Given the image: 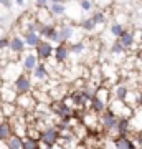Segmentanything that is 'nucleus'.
<instances>
[{"label":"nucleus","instance_id":"1","mask_svg":"<svg viewBox=\"0 0 142 149\" xmlns=\"http://www.w3.org/2000/svg\"><path fill=\"white\" fill-rule=\"evenodd\" d=\"M119 119L111 109H106L103 114H101V126H103V131L107 136H112V141L119 138V133H117V124H119Z\"/></svg>","mask_w":142,"mask_h":149},{"label":"nucleus","instance_id":"2","mask_svg":"<svg viewBox=\"0 0 142 149\" xmlns=\"http://www.w3.org/2000/svg\"><path fill=\"white\" fill-rule=\"evenodd\" d=\"M13 88L17 90V93L20 96V95H28V93H32V91L35 90V85H33V81H32V76L23 71V73H20V76L13 81Z\"/></svg>","mask_w":142,"mask_h":149},{"label":"nucleus","instance_id":"3","mask_svg":"<svg viewBox=\"0 0 142 149\" xmlns=\"http://www.w3.org/2000/svg\"><path fill=\"white\" fill-rule=\"evenodd\" d=\"M107 109H111L117 118H126V119H131L134 111H136L129 104H126V101H121V100H111Z\"/></svg>","mask_w":142,"mask_h":149},{"label":"nucleus","instance_id":"4","mask_svg":"<svg viewBox=\"0 0 142 149\" xmlns=\"http://www.w3.org/2000/svg\"><path fill=\"white\" fill-rule=\"evenodd\" d=\"M38 65H40V58H38L37 52L28 50V52H25V53L21 55V68H23L25 73L32 74L33 70L37 68Z\"/></svg>","mask_w":142,"mask_h":149},{"label":"nucleus","instance_id":"5","mask_svg":"<svg viewBox=\"0 0 142 149\" xmlns=\"http://www.w3.org/2000/svg\"><path fill=\"white\" fill-rule=\"evenodd\" d=\"M26 50V43L23 40V37H18V35H13L10 38V56H12V61H17L15 56H21L25 53Z\"/></svg>","mask_w":142,"mask_h":149},{"label":"nucleus","instance_id":"6","mask_svg":"<svg viewBox=\"0 0 142 149\" xmlns=\"http://www.w3.org/2000/svg\"><path fill=\"white\" fill-rule=\"evenodd\" d=\"M37 100H35V96L32 93H28V95H20L18 96V100H17V106L18 109H21L23 113L26 114H30V113H35V108H37Z\"/></svg>","mask_w":142,"mask_h":149},{"label":"nucleus","instance_id":"7","mask_svg":"<svg viewBox=\"0 0 142 149\" xmlns=\"http://www.w3.org/2000/svg\"><path fill=\"white\" fill-rule=\"evenodd\" d=\"M55 48H56V47H55L51 42H48V40H42L40 45L35 48V52H37L40 61H48V60H51L53 56H55Z\"/></svg>","mask_w":142,"mask_h":149},{"label":"nucleus","instance_id":"8","mask_svg":"<svg viewBox=\"0 0 142 149\" xmlns=\"http://www.w3.org/2000/svg\"><path fill=\"white\" fill-rule=\"evenodd\" d=\"M71 93V86H68L66 83H58L56 86L50 88V96L53 101H64Z\"/></svg>","mask_w":142,"mask_h":149},{"label":"nucleus","instance_id":"9","mask_svg":"<svg viewBox=\"0 0 142 149\" xmlns=\"http://www.w3.org/2000/svg\"><path fill=\"white\" fill-rule=\"evenodd\" d=\"M58 139H60L58 128H56V126H50V128L42 131V139H40V143L46 144V146H55V144H58Z\"/></svg>","mask_w":142,"mask_h":149},{"label":"nucleus","instance_id":"10","mask_svg":"<svg viewBox=\"0 0 142 149\" xmlns=\"http://www.w3.org/2000/svg\"><path fill=\"white\" fill-rule=\"evenodd\" d=\"M18 100V93L13 88V83H7L0 88V101L3 103H17Z\"/></svg>","mask_w":142,"mask_h":149},{"label":"nucleus","instance_id":"11","mask_svg":"<svg viewBox=\"0 0 142 149\" xmlns=\"http://www.w3.org/2000/svg\"><path fill=\"white\" fill-rule=\"evenodd\" d=\"M69 55H71L69 45L68 43H61V45H56V48H55V56H53V58L56 60L60 65H63V63L68 61Z\"/></svg>","mask_w":142,"mask_h":149},{"label":"nucleus","instance_id":"12","mask_svg":"<svg viewBox=\"0 0 142 149\" xmlns=\"http://www.w3.org/2000/svg\"><path fill=\"white\" fill-rule=\"evenodd\" d=\"M58 30H60V35H61V40L63 43H68V42H73V35H74V25L71 22H64L61 25H58Z\"/></svg>","mask_w":142,"mask_h":149},{"label":"nucleus","instance_id":"13","mask_svg":"<svg viewBox=\"0 0 142 149\" xmlns=\"http://www.w3.org/2000/svg\"><path fill=\"white\" fill-rule=\"evenodd\" d=\"M33 15H35L37 22H40L42 25H50L51 23V18H55L48 7H37V12Z\"/></svg>","mask_w":142,"mask_h":149},{"label":"nucleus","instance_id":"14","mask_svg":"<svg viewBox=\"0 0 142 149\" xmlns=\"http://www.w3.org/2000/svg\"><path fill=\"white\" fill-rule=\"evenodd\" d=\"M32 76H33L37 81H40L42 85L48 83V81H50V78H51V76H50V73H48V70H46V65L43 63V61H40V65H38L35 70H33Z\"/></svg>","mask_w":142,"mask_h":149},{"label":"nucleus","instance_id":"15","mask_svg":"<svg viewBox=\"0 0 142 149\" xmlns=\"http://www.w3.org/2000/svg\"><path fill=\"white\" fill-rule=\"evenodd\" d=\"M117 42L121 43L126 50H131V48L136 45V35H134V32H132V30L126 28V30H124V33L117 38Z\"/></svg>","mask_w":142,"mask_h":149},{"label":"nucleus","instance_id":"16","mask_svg":"<svg viewBox=\"0 0 142 149\" xmlns=\"http://www.w3.org/2000/svg\"><path fill=\"white\" fill-rule=\"evenodd\" d=\"M112 100H121V101H126V96L127 93H129V88H127L126 81L122 83V81H119V83H116V85L112 86Z\"/></svg>","mask_w":142,"mask_h":149},{"label":"nucleus","instance_id":"17","mask_svg":"<svg viewBox=\"0 0 142 149\" xmlns=\"http://www.w3.org/2000/svg\"><path fill=\"white\" fill-rule=\"evenodd\" d=\"M23 40H25L26 48H28V50H35V48H37L38 45H40V42H42L43 38L40 37V33L26 32V33H23Z\"/></svg>","mask_w":142,"mask_h":149},{"label":"nucleus","instance_id":"18","mask_svg":"<svg viewBox=\"0 0 142 149\" xmlns=\"http://www.w3.org/2000/svg\"><path fill=\"white\" fill-rule=\"evenodd\" d=\"M131 128L132 133H142V106L137 108L131 118Z\"/></svg>","mask_w":142,"mask_h":149},{"label":"nucleus","instance_id":"19","mask_svg":"<svg viewBox=\"0 0 142 149\" xmlns=\"http://www.w3.org/2000/svg\"><path fill=\"white\" fill-rule=\"evenodd\" d=\"M136 146L129 136H119L117 139H114V148L116 149H132Z\"/></svg>","mask_w":142,"mask_h":149},{"label":"nucleus","instance_id":"20","mask_svg":"<svg viewBox=\"0 0 142 149\" xmlns=\"http://www.w3.org/2000/svg\"><path fill=\"white\" fill-rule=\"evenodd\" d=\"M18 113V106L17 103H3L2 101V114L7 118V119H12Z\"/></svg>","mask_w":142,"mask_h":149},{"label":"nucleus","instance_id":"21","mask_svg":"<svg viewBox=\"0 0 142 149\" xmlns=\"http://www.w3.org/2000/svg\"><path fill=\"white\" fill-rule=\"evenodd\" d=\"M12 134H13V128H12L10 121L7 119V121L0 123V141H7Z\"/></svg>","mask_w":142,"mask_h":149},{"label":"nucleus","instance_id":"22","mask_svg":"<svg viewBox=\"0 0 142 149\" xmlns=\"http://www.w3.org/2000/svg\"><path fill=\"white\" fill-rule=\"evenodd\" d=\"M50 12L53 13V17H63L66 15V10H68V7L64 2H60V3H50Z\"/></svg>","mask_w":142,"mask_h":149},{"label":"nucleus","instance_id":"23","mask_svg":"<svg viewBox=\"0 0 142 149\" xmlns=\"http://www.w3.org/2000/svg\"><path fill=\"white\" fill-rule=\"evenodd\" d=\"M107 108H109V106H107L104 101H101L98 96H93V100H91V109H93L94 113H98V114H103V113H104Z\"/></svg>","mask_w":142,"mask_h":149},{"label":"nucleus","instance_id":"24","mask_svg":"<svg viewBox=\"0 0 142 149\" xmlns=\"http://www.w3.org/2000/svg\"><path fill=\"white\" fill-rule=\"evenodd\" d=\"M5 143H7V148L8 149H23V138L17 136V134H12Z\"/></svg>","mask_w":142,"mask_h":149},{"label":"nucleus","instance_id":"25","mask_svg":"<svg viewBox=\"0 0 142 149\" xmlns=\"http://www.w3.org/2000/svg\"><path fill=\"white\" fill-rule=\"evenodd\" d=\"M124 30H126V28H124V25H122V23H119V22H112V23L109 25V28H107V32H109L114 38H119L122 33H124Z\"/></svg>","mask_w":142,"mask_h":149},{"label":"nucleus","instance_id":"26","mask_svg":"<svg viewBox=\"0 0 142 149\" xmlns=\"http://www.w3.org/2000/svg\"><path fill=\"white\" fill-rule=\"evenodd\" d=\"M79 27H81V30H84V32H94L96 28H98V27H96V23H94V20H93V17L81 20Z\"/></svg>","mask_w":142,"mask_h":149},{"label":"nucleus","instance_id":"27","mask_svg":"<svg viewBox=\"0 0 142 149\" xmlns=\"http://www.w3.org/2000/svg\"><path fill=\"white\" fill-rule=\"evenodd\" d=\"M86 47H88V45H86L84 42H73L71 45H69V50H71L73 55H81V53H84Z\"/></svg>","mask_w":142,"mask_h":149},{"label":"nucleus","instance_id":"28","mask_svg":"<svg viewBox=\"0 0 142 149\" xmlns=\"http://www.w3.org/2000/svg\"><path fill=\"white\" fill-rule=\"evenodd\" d=\"M93 20H94V23H96V27H99V28H103L106 25V22H107V18H106V15H104V12L103 10H98L93 15Z\"/></svg>","mask_w":142,"mask_h":149},{"label":"nucleus","instance_id":"29","mask_svg":"<svg viewBox=\"0 0 142 149\" xmlns=\"http://www.w3.org/2000/svg\"><path fill=\"white\" fill-rule=\"evenodd\" d=\"M23 149H40V141L33 138H23Z\"/></svg>","mask_w":142,"mask_h":149},{"label":"nucleus","instance_id":"30","mask_svg":"<svg viewBox=\"0 0 142 149\" xmlns=\"http://www.w3.org/2000/svg\"><path fill=\"white\" fill-rule=\"evenodd\" d=\"M79 8L83 12L93 10V2H91V0H79Z\"/></svg>","mask_w":142,"mask_h":149},{"label":"nucleus","instance_id":"31","mask_svg":"<svg viewBox=\"0 0 142 149\" xmlns=\"http://www.w3.org/2000/svg\"><path fill=\"white\" fill-rule=\"evenodd\" d=\"M7 48H10V38L2 37L0 38V50H7Z\"/></svg>","mask_w":142,"mask_h":149},{"label":"nucleus","instance_id":"32","mask_svg":"<svg viewBox=\"0 0 142 149\" xmlns=\"http://www.w3.org/2000/svg\"><path fill=\"white\" fill-rule=\"evenodd\" d=\"M37 7H50V0H35Z\"/></svg>","mask_w":142,"mask_h":149},{"label":"nucleus","instance_id":"33","mask_svg":"<svg viewBox=\"0 0 142 149\" xmlns=\"http://www.w3.org/2000/svg\"><path fill=\"white\" fill-rule=\"evenodd\" d=\"M0 5L5 7V8H10L12 7V0H0Z\"/></svg>","mask_w":142,"mask_h":149},{"label":"nucleus","instance_id":"34","mask_svg":"<svg viewBox=\"0 0 142 149\" xmlns=\"http://www.w3.org/2000/svg\"><path fill=\"white\" fill-rule=\"evenodd\" d=\"M40 149H55V148H53V146H46V144L40 143Z\"/></svg>","mask_w":142,"mask_h":149},{"label":"nucleus","instance_id":"35","mask_svg":"<svg viewBox=\"0 0 142 149\" xmlns=\"http://www.w3.org/2000/svg\"><path fill=\"white\" fill-rule=\"evenodd\" d=\"M76 149H88V146H86L84 143H79L78 146H76Z\"/></svg>","mask_w":142,"mask_h":149},{"label":"nucleus","instance_id":"36","mask_svg":"<svg viewBox=\"0 0 142 149\" xmlns=\"http://www.w3.org/2000/svg\"><path fill=\"white\" fill-rule=\"evenodd\" d=\"M15 3L18 7H23V5H25V0H15Z\"/></svg>","mask_w":142,"mask_h":149},{"label":"nucleus","instance_id":"37","mask_svg":"<svg viewBox=\"0 0 142 149\" xmlns=\"http://www.w3.org/2000/svg\"><path fill=\"white\" fill-rule=\"evenodd\" d=\"M60 2H64V0H50V3H60Z\"/></svg>","mask_w":142,"mask_h":149},{"label":"nucleus","instance_id":"38","mask_svg":"<svg viewBox=\"0 0 142 149\" xmlns=\"http://www.w3.org/2000/svg\"><path fill=\"white\" fill-rule=\"evenodd\" d=\"M139 42H141V45H142V30H139Z\"/></svg>","mask_w":142,"mask_h":149}]
</instances>
